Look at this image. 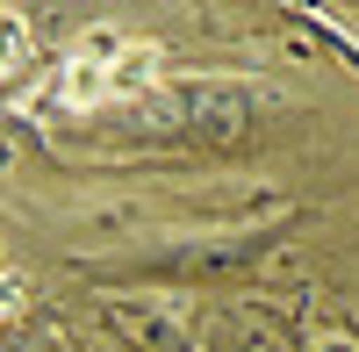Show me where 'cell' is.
I'll return each instance as SVG.
<instances>
[{
    "label": "cell",
    "mask_w": 359,
    "mask_h": 352,
    "mask_svg": "<svg viewBox=\"0 0 359 352\" xmlns=\"http://www.w3.org/2000/svg\"><path fill=\"white\" fill-rule=\"evenodd\" d=\"M158 72V50L151 43H123L115 29H94L72 57H65V79H57V94L72 108H101V101H123L130 86H144Z\"/></svg>",
    "instance_id": "6da1fadb"
},
{
    "label": "cell",
    "mask_w": 359,
    "mask_h": 352,
    "mask_svg": "<svg viewBox=\"0 0 359 352\" xmlns=\"http://www.w3.org/2000/svg\"><path fill=\"white\" fill-rule=\"evenodd\" d=\"M22 65H29V29H22V15H8V86L22 79Z\"/></svg>",
    "instance_id": "7a4b0ae2"
}]
</instances>
